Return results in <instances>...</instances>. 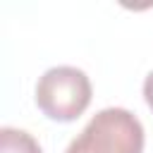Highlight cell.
Here are the masks:
<instances>
[{
  "instance_id": "1",
  "label": "cell",
  "mask_w": 153,
  "mask_h": 153,
  "mask_svg": "<svg viewBox=\"0 0 153 153\" xmlns=\"http://www.w3.org/2000/svg\"><path fill=\"white\" fill-rule=\"evenodd\" d=\"M143 124L124 108H105L72 139L65 153H141Z\"/></svg>"
},
{
  "instance_id": "2",
  "label": "cell",
  "mask_w": 153,
  "mask_h": 153,
  "mask_svg": "<svg viewBox=\"0 0 153 153\" xmlns=\"http://www.w3.org/2000/svg\"><path fill=\"white\" fill-rule=\"evenodd\" d=\"M93 86L84 69L60 65L38 76L36 105L53 122H74L91 105Z\"/></svg>"
},
{
  "instance_id": "3",
  "label": "cell",
  "mask_w": 153,
  "mask_h": 153,
  "mask_svg": "<svg viewBox=\"0 0 153 153\" xmlns=\"http://www.w3.org/2000/svg\"><path fill=\"white\" fill-rule=\"evenodd\" d=\"M0 153H43V151L29 131L14 129V127H2L0 129Z\"/></svg>"
},
{
  "instance_id": "4",
  "label": "cell",
  "mask_w": 153,
  "mask_h": 153,
  "mask_svg": "<svg viewBox=\"0 0 153 153\" xmlns=\"http://www.w3.org/2000/svg\"><path fill=\"white\" fill-rule=\"evenodd\" d=\"M143 100L153 110V72H148V76L143 79Z\"/></svg>"
}]
</instances>
